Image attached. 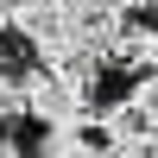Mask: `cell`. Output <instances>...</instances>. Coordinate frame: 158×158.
Instances as JSON below:
<instances>
[{
	"label": "cell",
	"instance_id": "cell-1",
	"mask_svg": "<svg viewBox=\"0 0 158 158\" xmlns=\"http://www.w3.org/2000/svg\"><path fill=\"white\" fill-rule=\"evenodd\" d=\"M114 70L120 76H158V25H127L114 44Z\"/></svg>",
	"mask_w": 158,
	"mask_h": 158
},
{
	"label": "cell",
	"instance_id": "cell-2",
	"mask_svg": "<svg viewBox=\"0 0 158 158\" xmlns=\"http://www.w3.org/2000/svg\"><path fill=\"white\" fill-rule=\"evenodd\" d=\"M89 152H95V127L89 120L44 127V139H38V158H89Z\"/></svg>",
	"mask_w": 158,
	"mask_h": 158
},
{
	"label": "cell",
	"instance_id": "cell-3",
	"mask_svg": "<svg viewBox=\"0 0 158 158\" xmlns=\"http://www.w3.org/2000/svg\"><path fill=\"white\" fill-rule=\"evenodd\" d=\"M108 152H114V158H158V133H152V127H139V133H127V139H114Z\"/></svg>",
	"mask_w": 158,
	"mask_h": 158
},
{
	"label": "cell",
	"instance_id": "cell-4",
	"mask_svg": "<svg viewBox=\"0 0 158 158\" xmlns=\"http://www.w3.org/2000/svg\"><path fill=\"white\" fill-rule=\"evenodd\" d=\"M0 158H25V152H19V146H6V139H0Z\"/></svg>",
	"mask_w": 158,
	"mask_h": 158
},
{
	"label": "cell",
	"instance_id": "cell-5",
	"mask_svg": "<svg viewBox=\"0 0 158 158\" xmlns=\"http://www.w3.org/2000/svg\"><path fill=\"white\" fill-rule=\"evenodd\" d=\"M89 158H114V152H108V146H95V152H89Z\"/></svg>",
	"mask_w": 158,
	"mask_h": 158
}]
</instances>
